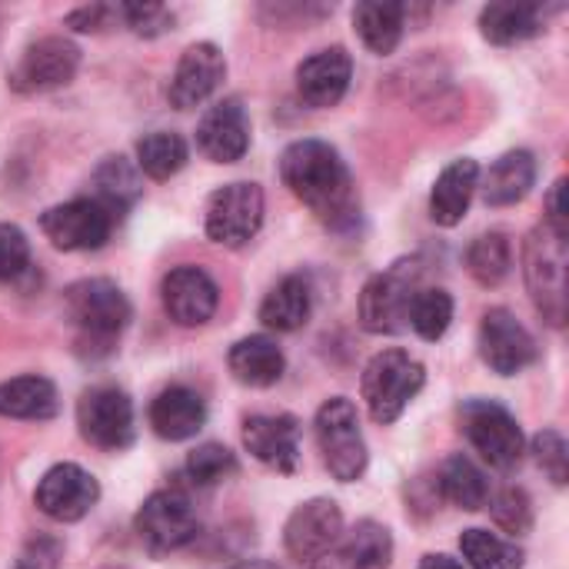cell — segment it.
I'll return each instance as SVG.
<instances>
[{"mask_svg":"<svg viewBox=\"0 0 569 569\" xmlns=\"http://www.w3.org/2000/svg\"><path fill=\"white\" fill-rule=\"evenodd\" d=\"M450 323H453V297L437 287L417 290L407 327H413L423 340H440L450 330Z\"/></svg>","mask_w":569,"mask_h":569,"instance_id":"35","label":"cell"},{"mask_svg":"<svg viewBox=\"0 0 569 569\" xmlns=\"http://www.w3.org/2000/svg\"><path fill=\"white\" fill-rule=\"evenodd\" d=\"M537 183V157L530 150H510L500 160H493V167L483 173V183H477L483 190V200L490 207H513L520 203Z\"/></svg>","mask_w":569,"mask_h":569,"instance_id":"25","label":"cell"},{"mask_svg":"<svg viewBox=\"0 0 569 569\" xmlns=\"http://www.w3.org/2000/svg\"><path fill=\"white\" fill-rule=\"evenodd\" d=\"M243 447L263 467L293 473L300 463V420L290 413H253L243 420Z\"/></svg>","mask_w":569,"mask_h":569,"instance_id":"17","label":"cell"},{"mask_svg":"<svg viewBox=\"0 0 569 569\" xmlns=\"http://www.w3.org/2000/svg\"><path fill=\"white\" fill-rule=\"evenodd\" d=\"M30 263V243L20 227L0 223V283L17 280Z\"/></svg>","mask_w":569,"mask_h":569,"instance_id":"39","label":"cell"},{"mask_svg":"<svg viewBox=\"0 0 569 569\" xmlns=\"http://www.w3.org/2000/svg\"><path fill=\"white\" fill-rule=\"evenodd\" d=\"M207 423V403L190 387H167L150 403V427L160 440L183 443L197 437Z\"/></svg>","mask_w":569,"mask_h":569,"instance_id":"22","label":"cell"},{"mask_svg":"<svg viewBox=\"0 0 569 569\" xmlns=\"http://www.w3.org/2000/svg\"><path fill=\"white\" fill-rule=\"evenodd\" d=\"M227 367H230L237 383L253 387V390H267V387L280 383L287 360H283V350L270 337H243L230 347Z\"/></svg>","mask_w":569,"mask_h":569,"instance_id":"24","label":"cell"},{"mask_svg":"<svg viewBox=\"0 0 569 569\" xmlns=\"http://www.w3.org/2000/svg\"><path fill=\"white\" fill-rule=\"evenodd\" d=\"M417 569H463V563H457L453 557H443V553H430V557L420 560Z\"/></svg>","mask_w":569,"mask_h":569,"instance_id":"44","label":"cell"},{"mask_svg":"<svg viewBox=\"0 0 569 569\" xmlns=\"http://www.w3.org/2000/svg\"><path fill=\"white\" fill-rule=\"evenodd\" d=\"M543 227H550L557 237H569V207H567V180L560 177L550 193H547V217H543Z\"/></svg>","mask_w":569,"mask_h":569,"instance_id":"43","label":"cell"},{"mask_svg":"<svg viewBox=\"0 0 569 569\" xmlns=\"http://www.w3.org/2000/svg\"><path fill=\"white\" fill-rule=\"evenodd\" d=\"M393 563V537L383 523L363 520L350 533H343L313 569H390Z\"/></svg>","mask_w":569,"mask_h":569,"instance_id":"21","label":"cell"},{"mask_svg":"<svg viewBox=\"0 0 569 569\" xmlns=\"http://www.w3.org/2000/svg\"><path fill=\"white\" fill-rule=\"evenodd\" d=\"M317 447L323 453V467L337 483H357L367 473V443L360 433V417L353 400L333 397L317 410L313 420Z\"/></svg>","mask_w":569,"mask_h":569,"instance_id":"4","label":"cell"},{"mask_svg":"<svg viewBox=\"0 0 569 569\" xmlns=\"http://www.w3.org/2000/svg\"><path fill=\"white\" fill-rule=\"evenodd\" d=\"M93 187H97L93 200L103 210H110V217H120L140 197V170L130 167L123 157H107L93 173Z\"/></svg>","mask_w":569,"mask_h":569,"instance_id":"32","label":"cell"},{"mask_svg":"<svg viewBox=\"0 0 569 569\" xmlns=\"http://www.w3.org/2000/svg\"><path fill=\"white\" fill-rule=\"evenodd\" d=\"M40 230L57 250H100L110 240L113 217L93 197H77L50 207L40 217Z\"/></svg>","mask_w":569,"mask_h":569,"instance_id":"12","label":"cell"},{"mask_svg":"<svg viewBox=\"0 0 569 569\" xmlns=\"http://www.w3.org/2000/svg\"><path fill=\"white\" fill-rule=\"evenodd\" d=\"M33 500H37L43 517H50L57 523H77V520H83L97 507L100 487H97V480L83 467L57 463V467H50L40 477Z\"/></svg>","mask_w":569,"mask_h":569,"instance_id":"13","label":"cell"},{"mask_svg":"<svg viewBox=\"0 0 569 569\" xmlns=\"http://www.w3.org/2000/svg\"><path fill=\"white\" fill-rule=\"evenodd\" d=\"M460 423L473 450L500 473H510L523 460V430L517 417L493 400H467L460 407Z\"/></svg>","mask_w":569,"mask_h":569,"instance_id":"6","label":"cell"},{"mask_svg":"<svg viewBox=\"0 0 569 569\" xmlns=\"http://www.w3.org/2000/svg\"><path fill=\"white\" fill-rule=\"evenodd\" d=\"M437 487L443 493V500H450L453 507L477 513L490 503V483L487 473L463 453H453L440 463L437 470Z\"/></svg>","mask_w":569,"mask_h":569,"instance_id":"29","label":"cell"},{"mask_svg":"<svg viewBox=\"0 0 569 569\" xmlns=\"http://www.w3.org/2000/svg\"><path fill=\"white\" fill-rule=\"evenodd\" d=\"M233 569H277V567H270V563H243V567H233Z\"/></svg>","mask_w":569,"mask_h":569,"instance_id":"45","label":"cell"},{"mask_svg":"<svg viewBox=\"0 0 569 569\" xmlns=\"http://www.w3.org/2000/svg\"><path fill=\"white\" fill-rule=\"evenodd\" d=\"M490 513H493V523L510 533V537H523L530 533L533 527V507H530V497L520 490V487H507L500 490L493 500H490Z\"/></svg>","mask_w":569,"mask_h":569,"instance_id":"37","label":"cell"},{"mask_svg":"<svg viewBox=\"0 0 569 569\" xmlns=\"http://www.w3.org/2000/svg\"><path fill=\"white\" fill-rule=\"evenodd\" d=\"M113 20L120 23V7H103V3H93V7H80L67 17V27L80 30V33H97V30H107L113 27Z\"/></svg>","mask_w":569,"mask_h":569,"instance_id":"42","label":"cell"},{"mask_svg":"<svg viewBox=\"0 0 569 569\" xmlns=\"http://www.w3.org/2000/svg\"><path fill=\"white\" fill-rule=\"evenodd\" d=\"M80 67V47L67 37H40L33 40L17 67L10 70V87L17 93H47L73 80Z\"/></svg>","mask_w":569,"mask_h":569,"instance_id":"11","label":"cell"},{"mask_svg":"<svg viewBox=\"0 0 569 569\" xmlns=\"http://www.w3.org/2000/svg\"><path fill=\"white\" fill-rule=\"evenodd\" d=\"M533 453H537V463L543 467V473H547L557 487H567V440H563L557 430H543V433H537V440H533Z\"/></svg>","mask_w":569,"mask_h":569,"instance_id":"38","label":"cell"},{"mask_svg":"<svg viewBox=\"0 0 569 569\" xmlns=\"http://www.w3.org/2000/svg\"><path fill=\"white\" fill-rule=\"evenodd\" d=\"M133 527L150 553H173L200 533L197 510L180 490H157L153 497H147L137 510Z\"/></svg>","mask_w":569,"mask_h":569,"instance_id":"9","label":"cell"},{"mask_svg":"<svg viewBox=\"0 0 569 569\" xmlns=\"http://www.w3.org/2000/svg\"><path fill=\"white\" fill-rule=\"evenodd\" d=\"M343 537V513L333 500L327 497H317V500H307L300 503L287 527H283V543H287V553L300 563H313L320 560L337 540Z\"/></svg>","mask_w":569,"mask_h":569,"instance_id":"15","label":"cell"},{"mask_svg":"<svg viewBox=\"0 0 569 569\" xmlns=\"http://www.w3.org/2000/svg\"><path fill=\"white\" fill-rule=\"evenodd\" d=\"M350 77H353V60L343 47L317 50L297 67V97L313 110L337 107L350 87Z\"/></svg>","mask_w":569,"mask_h":569,"instance_id":"20","label":"cell"},{"mask_svg":"<svg viewBox=\"0 0 569 569\" xmlns=\"http://www.w3.org/2000/svg\"><path fill=\"white\" fill-rule=\"evenodd\" d=\"M280 177L290 193L310 207V213L337 230L347 233L360 223V197L350 177V167L337 153V147L323 140H297L280 157Z\"/></svg>","mask_w":569,"mask_h":569,"instance_id":"1","label":"cell"},{"mask_svg":"<svg viewBox=\"0 0 569 569\" xmlns=\"http://www.w3.org/2000/svg\"><path fill=\"white\" fill-rule=\"evenodd\" d=\"M60 410L57 387L47 377H13L0 383V417L7 420H50Z\"/></svg>","mask_w":569,"mask_h":569,"instance_id":"28","label":"cell"},{"mask_svg":"<svg viewBox=\"0 0 569 569\" xmlns=\"http://www.w3.org/2000/svg\"><path fill=\"white\" fill-rule=\"evenodd\" d=\"M187 140L170 130H153L137 140V170L150 180H170L187 167Z\"/></svg>","mask_w":569,"mask_h":569,"instance_id":"31","label":"cell"},{"mask_svg":"<svg viewBox=\"0 0 569 569\" xmlns=\"http://www.w3.org/2000/svg\"><path fill=\"white\" fill-rule=\"evenodd\" d=\"M80 437L100 450H127L133 443V403L117 387L83 390L77 400Z\"/></svg>","mask_w":569,"mask_h":569,"instance_id":"10","label":"cell"},{"mask_svg":"<svg viewBox=\"0 0 569 569\" xmlns=\"http://www.w3.org/2000/svg\"><path fill=\"white\" fill-rule=\"evenodd\" d=\"M427 383V370L407 350H383L363 367L360 393L370 417L383 427L397 423Z\"/></svg>","mask_w":569,"mask_h":569,"instance_id":"2","label":"cell"},{"mask_svg":"<svg viewBox=\"0 0 569 569\" xmlns=\"http://www.w3.org/2000/svg\"><path fill=\"white\" fill-rule=\"evenodd\" d=\"M63 313L80 330L83 343H93L103 350H110V343L127 330L133 317L127 293L113 280H103V277L73 283L63 293Z\"/></svg>","mask_w":569,"mask_h":569,"instance_id":"3","label":"cell"},{"mask_svg":"<svg viewBox=\"0 0 569 569\" xmlns=\"http://www.w3.org/2000/svg\"><path fill=\"white\" fill-rule=\"evenodd\" d=\"M237 473V457L223 443H203L187 457V477L197 487H217Z\"/></svg>","mask_w":569,"mask_h":569,"instance_id":"36","label":"cell"},{"mask_svg":"<svg viewBox=\"0 0 569 569\" xmlns=\"http://www.w3.org/2000/svg\"><path fill=\"white\" fill-rule=\"evenodd\" d=\"M310 310H313L310 280L300 277V273H290V277H283L263 297V303H260V323L267 330H277V333H293V330L307 327Z\"/></svg>","mask_w":569,"mask_h":569,"instance_id":"26","label":"cell"},{"mask_svg":"<svg viewBox=\"0 0 569 569\" xmlns=\"http://www.w3.org/2000/svg\"><path fill=\"white\" fill-rule=\"evenodd\" d=\"M120 20L140 37H157V33L170 30L173 13L160 3H120Z\"/></svg>","mask_w":569,"mask_h":569,"instance_id":"40","label":"cell"},{"mask_svg":"<svg viewBox=\"0 0 569 569\" xmlns=\"http://www.w3.org/2000/svg\"><path fill=\"white\" fill-rule=\"evenodd\" d=\"M467 270L480 287H500L513 270V247H510L507 233H500V230L480 233L467 247Z\"/></svg>","mask_w":569,"mask_h":569,"instance_id":"33","label":"cell"},{"mask_svg":"<svg viewBox=\"0 0 569 569\" xmlns=\"http://www.w3.org/2000/svg\"><path fill=\"white\" fill-rule=\"evenodd\" d=\"M460 553L473 569H523V550L490 530H467L460 537Z\"/></svg>","mask_w":569,"mask_h":569,"instance_id":"34","label":"cell"},{"mask_svg":"<svg viewBox=\"0 0 569 569\" xmlns=\"http://www.w3.org/2000/svg\"><path fill=\"white\" fill-rule=\"evenodd\" d=\"M540 30H543V7L537 3H490L480 13V33L497 47L530 40Z\"/></svg>","mask_w":569,"mask_h":569,"instance_id":"30","label":"cell"},{"mask_svg":"<svg viewBox=\"0 0 569 569\" xmlns=\"http://www.w3.org/2000/svg\"><path fill=\"white\" fill-rule=\"evenodd\" d=\"M223 73H227V60L217 43H207V40L190 43L177 60L167 97L177 110H193L220 87Z\"/></svg>","mask_w":569,"mask_h":569,"instance_id":"18","label":"cell"},{"mask_svg":"<svg viewBox=\"0 0 569 569\" xmlns=\"http://www.w3.org/2000/svg\"><path fill=\"white\" fill-rule=\"evenodd\" d=\"M417 280L420 270L413 260L393 263L387 273H377L363 293H360V323L367 333L377 337H393L400 330H407V317H410V303L417 297Z\"/></svg>","mask_w":569,"mask_h":569,"instance_id":"7","label":"cell"},{"mask_svg":"<svg viewBox=\"0 0 569 569\" xmlns=\"http://www.w3.org/2000/svg\"><path fill=\"white\" fill-rule=\"evenodd\" d=\"M263 227V190L250 180L220 187L207 203V237L220 247L240 250Z\"/></svg>","mask_w":569,"mask_h":569,"instance_id":"8","label":"cell"},{"mask_svg":"<svg viewBox=\"0 0 569 569\" xmlns=\"http://www.w3.org/2000/svg\"><path fill=\"white\" fill-rule=\"evenodd\" d=\"M407 13L410 7L407 3H390V0H363L353 7V27L360 33V40L387 57L400 47L403 40V27H407Z\"/></svg>","mask_w":569,"mask_h":569,"instance_id":"27","label":"cell"},{"mask_svg":"<svg viewBox=\"0 0 569 569\" xmlns=\"http://www.w3.org/2000/svg\"><path fill=\"white\" fill-rule=\"evenodd\" d=\"M160 300H163V313L177 323V327H203L220 303V290L213 283V277L200 267H173L163 283H160Z\"/></svg>","mask_w":569,"mask_h":569,"instance_id":"16","label":"cell"},{"mask_svg":"<svg viewBox=\"0 0 569 569\" xmlns=\"http://www.w3.org/2000/svg\"><path fill=\"white\" fill-rule=\"evenodd\" d=\"M480 357L500 377H517L537 360V343L530 330L503 307L487 310L480 323Z\"/></svg>","mask_w":569,"mask_h":569,"instance_id":"14","label":"cell"},{"mask_svg":"<svg viewBox=\"0 0 569 569\" xmlns=\"http://www.w3.org/2000/svg\"><path fill=\"white\" fill-rule=\"evenodd\" d=\"M60 557H63V543L57 540V537H33L23 550H20V557H17V563L13 569H57L60 567Z\"/></svg>","mask_w":569,"mask_h":569,"instance_id":"41","label":"cell"},{"mask_svg":"<svg viewBox=\"0 0 569 569\" xmlns=\"http://www.w3.org/2000/svg\"><path fill=\"white\" fill-rule=\"evenodd\" d=\"M523 273L530 297L547 323L567 320V240L550 227H537L523 243Z\"/></svg>","mask_w":569,"mask_h":569,"instance_id":"5","label":"cell"},{"mask_svg":"<svg viewBox=\"0 0 569 569\" xmlns=\"http://www.w3.org/2000/svg\"><path fill=\"white\" fill-rule=\"evenodd\" d=\"M480 183V163L470 157L453 160L450 167H443V173L437 177L433 190H430V217L440 227H457L473 200V190Z\"/></svg>","mask_w":569,"mask_h":569,"instance_id":"23","label":"cell"},{"mask_svg":"<svg viewBox=\"0 0 569 569\" xmlns=\"http://www.w3.org/2000/svg\"><path fill=\"white\" fill-rule=\"evenodd\" d=\"M197 147L213 163H237L250 150V117L247 107L237 97H227L213 103L200 127H197Z\"/></svg>","mask_w":569,"mask_h":569,"instance_id":"19","label":"cell"}]
</instances>
